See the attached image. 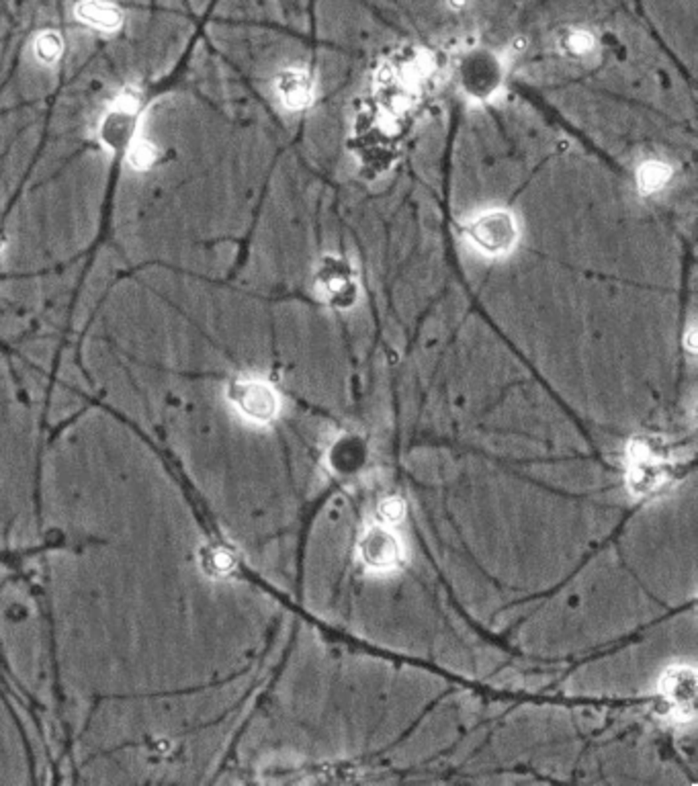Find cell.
<instances>
[{
	"mask_svg": "<svg viewBox=\"0 0 698 786\" xmlns=\"http://www.w3.org/2000/svg\"><path fill=\"white\" fill-rule=\"evenodd\" d=\"M467 238L480 252L500 257L514 248L516 240H519V226H516L512 213L489 210L469 221Z\"/></svg>",
	"mask_w": 698,
	"mask_h": 786,
	"instance_id": "cell-1",
	"label": "cell"
},
{
	"mask_svg": "<svg viewBox=\"0 0 698 786\" xmlns=\"http://www.w3.org/2000/svg\"><path fill=\"white\" fill-rule=\"evenodd\" d=\"M559 45L567 56L586 58L596 50V37L594 33L588 29H567L561 36Z\"/></svg>",
	"mask_w": 698,
	"mask_h": 786,
	"instance_id": "cell-8",
	"label": "cell"
},
{
	"mask_svg": "<svg viewBox=\"0 0 698 786\" xmlns=\"http://www.w3.org/2000/svg\"><path fill=\"white\" fill-rule=\"evenodd\" d=\"M447 3L453 11H463L469 4V0H447Z\"/></svg>",
	"mask_w": 698,
	"mask_h": 786,
	"instance_id": "cell-11",
	"label": "cell"
},
{
	"mask_svg": "<svg viewBox=\"0 0 698 786\" xmlns=\"http://www.w3.org/2000/svg\"><path fill=\"white\" fill-rule=\"evenodd\" d=\"M279 95L290 109H304L312 103L313 97V84L310 76L299 70L285 72L279 80Z\"/></svg>",
	"mask_w": 698,
	"mask_h": 786,
	"instance_id": "cell-5",
	"label": "cell"
},
{
	"mask_svg": "<svg viewBox=\"0 0 698 786\" xmlns=\"http://www.w3.org/2000/svg\"><path fill=\"white\" fill-rule=\"evenodd\" d=\"M78 15L83 21L99 27V29H113L119 23V12L115 6L103 3V0H84L78 6Z\"/></svg>",
	"mask_w": 698,
	"mask_h": 786,
	"instance_id": "cell-7",
	"label": "cell"
},
{
	"mask_svg": "<svg viewBox=\"0 0 698 786\" xmlns=\"http://www.w3.org/2000/svg\"><path fill=\"white\" fill-rule=\"evenodd\" d=\"M236 400L242 412L252 420H271L277 414L274 392L260 381H244L236 387Z\"/></svg>",
	"mask_w": 698,
	"mask_h": 786,
	"instance_id": "cell-4",
	"label": "cell"
},
{
	"mask_svg": "<svg viewBox=\"0 0 698 786\" xmlns=\"http://www.w3.org/2000/svg\"><path fill=\"white\" fill-rule=\"evenodd\" d=\"M318 287L321 298L337 307H348L357 299V281L348 262L328 258L320 268Z\"/></svg>",
	"mask_w": 698,
	"mask_h": 786,
	"instance_id": "cell-2",
	"label": "cell"
},
{
	"mask_svg": "<svg viewBox=\"0 0 698 786\" xmlns=\"http://www.w3.org/2000/svg\"><path fill=\"white\" fill-rule=\"evenodd\" d=\"M663 696L670 698L678 711L693 709L694 704V674L690 670H672L663 678Z\"/></svg>",
	"mask_w": 698,
	"mask_h": 786,
	"instance_id": "cell-6",
	"label": "cell"
},
{
	"mask_svg": "<svg viewBox=\"0 0 698 786\" xmlns=\"http://www.w3.org/2000/svg\"><path fill=\"white\" fill-rule=\"evenodd\" d=\"M379 516L385 524H395L404 519V504L398 498H389L379 504Z\"/></svg>",
	"mask_w": 698,
	"mask_h": 786,
	"instance_id": "cell-10",
	"label": "cell"
},
{
	"mask_svg": "<svg viewBox=\"0 0 698 786\" xmlns=\"http://www.w3.org/2000/svg\"><path fill=\"white\" fill-rule=\"evenodd\" d=\"M361 555L369 568L385 572V569L398 566L404 551H401L398 536L393 533H389L384 527H373L362 536Z\"/></svg>",
	"mask_w": 698,
	"mask_h": 786,
	"instance_id": "cell-3",
	"label": "cell"
},
{
	"mask_svg": "<svg viewBox=\"0 0 698 786\" xmlns=\"http://www.w3.org/2000/svg\"><path fill=\"white\" fill-rule=\"evenodd\" d=\"M670 180V168L663 163H657V160H651V163H646L639 172H637V183L646 193H655L662 191L663 187L668 185Z\"/></svg>",
	"mask_w": 698,
	"mask_h": 786,
	"instance_id": "cell-9",
	"label": "cell"
}]
</instances>
